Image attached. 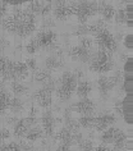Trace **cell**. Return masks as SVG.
I'll use <instances>...</instances> for the list:
<instances>
[{
	"instance_id": "obj_1",
	"label": "cell",
	"mask_w": 133,
	"mask_h": 151,
	"mask_svg": "<svg viewBox=\"0 0 133 151\" xmlns=\"http://www.w3.org/2000/svg\"><path fill=\"white\" fill-rule=\"evenodd\" d=\"M1 24L6 31L16 33L19 37H26L35 31L36 19L35 16L26 9L19 10V12H14L13 16L3 19Z\"/></svg>"
},
{
	"instance_id": "obj_2",
	"label": "cell",
	"mask_w": 133,
	"mask_h": 151,
	"mask_svg": "<svg viewBox=\"0 0 133 151\" xmlns=\"http://www.w3.org/2000/svg\"><path fill=\"white\" fill-rule=\"evenodd\" d=\"M69 6H70L72 12L77 14L78 21L81 24H86L87 19L97 13V3L96 1L70 3Z\"/></svg>"
},
{
	"instance_id": "obj_3",
	"label": "cell",
	"mask_w": 133,
	"mask_h": 151,
	"mask_svg": "<svg viewBox=\"0 0 133 151\" xmlns=\"http://www.w3.org/2000/svg\"><path fill=\"white\" fill-rule=\"evenodd\" d=\"M75 88H77V77H75V74L70 73V72H65L60 78L58 97L62 101H68Z\"/></svg>"
},
{
	"instance_id": "obj_4",
	"label": "cell",
	"mask_w": 133,
	"mask_h": 151,
	"mask_svg": "<svg viewBox=\"0 0 133 151\" xmlns=\"http://www.w3.org/2000/svg\"><path fill=\"white\" fill-rule=\"evenodd\" d=\"M113 65H114V62L111 59V55L108 54V52L101 51V50L95 52L90 59L91 70L97 72V73H105V72L111 69Z\"/></svg>"
},
{
	"instance_id": "obj_5",
	"label": "cell",
	"mask_w": 133,
	"mask_h": 151,
	"mask_svg": "<svg viewBox=\"0 0 133 151\" xmlns=\"http://www.w3.org/2000/svg\"><path fill=\"white\" fill-rule=\"evenodd\" d=\"M96 42L101 51L108 52L110 55H111V52H114L118 49V44L115 39H114V36L106 28L96 33Z\"/></svg>"
},
{
	"instance_id": "obj_6",
	"label": "cell",
	"mask_w": 133,
	"mask_h": 151,
	"mask_svg": "<svg viewBox=\"0 0 133 151\" xmlns=\"http://www.w3.org/2000/svg\"><path fill=\"white\" fill-rule=\"evenodd\" d=\"M36 41L39 42L40 47L51 50V49L56 47V33L52 32L51 29H44L36 36Z\"/></svg>"
},
{
	"instance_id": "obj_7",
	"label": "cell",
	"mask_w": 133,
	"mask_h": 151,
	"mask_svg": "<svg viewBox=\"0 0 133 151\" xmlns=\"http://www.w3.org/2000/svg\"><path fill=\"white\" fill-rule=\"evenodd\" d=\"M114 123H115V116L113 114H102L93 119V128H96L97 131H105Z\"/></svg>"
},
{
	"instance_id": "obj_8",
	"label": "cell",
	"mask_w": 133,
	"mask_h": 151,
	"mask_svg": "<svg viewBox=\"0 0 133 151\" xmlns=\"http://www.w3.org/2000/svg\"><path fill=\"white\" fill-rule=\"evenodd\" d=\"M35 99L41 108H50L51 105V91L47 88H40L35 92Z\"/></svg>"
},
{
	"instance_id": "obj_9",
	"label": "cell",
	"mask_w": 133,
	"mask_h": 151,
	"mask_svg": "<svg viewBox=\"0 0 133 151\" xmlns=\"http://www.w3.org/2000/svg\"><path fill=\"white\" fill-rule=\"evenodd\" d=\"M73 14L70 6L68 5L65 1H56L55 3V9H54V16L58 18L59 21H65L68 17Z\"/></svg>"
},
{
	"instance_id": "obj_10",
	"label": "cell",
	"mask_w": 133,
	"mask_h": 151,
	"mask_svg": "<svg viewBox=\"0 0 133 151\" xmlns=\"http://www.w3.org/2000/svg\"><path fill=\"white\" fill-rule=\"evenodd\" d=\"M70 56L74 58V60H79L82 63H90V59L92 56V54H91V51L88 49H85L77 45V46H74L70 50Z\"/></svg>"
},
{
	"instance_id": "obj_11",
	"label": "cell",
	"mask_w": 133,
	"mask_h": 151,
	"mask_svg": "<svg viewBox=\"0 0 133 151\" xmlns=\"http://www.w3.org/2000/svg\"><path fill=\"white\" fill-rule=\"evenodd\" d=\"M74 109L82 115H92V113L95 111V104L88 99H82L77 104H74Z\"/></svg>"
},
{
	"instance_id": "obj_12",
	"label": "cell",
	"mask_w": 133,
	"mask_h": 151,
	"mask_svg": "<svg viewBox=\"0 0 133 151\" xmlns=\"http://www.w3.org/2000/svg\"><path fill=\"white\" fill-rule=\"evenodd\" d=\"M28 68L26 65V63L21 62H14L13 64V81H22L24 78H27L28 76Z\"/></svg>"
},
{
	"instance_id": "obj_13",
	"label": "cell",
	"mask_w": 133,
	"mask_h": 151,
	"mask_svg": "<svg viewBox=\"0 0 133 151\" xmlns=\"http://www.w3.org/2000/svg\"><path fill=\"white\" fill-rule=\"evenodd\" d=\"M41 123H42V131H45V133L47 136H51L54 132V126H55V120L52 116V113L50 110H46L44 113L42 118H41Z\"/></svg>"
},
{
	"instance_id": "obj_14",
	"label": "cell",
	"mask_w": 133,
	"mask_h": 151,
	"mask_svg": "<svg viewBox=\"0 0 133 151\" xmlns=\"http://www.w3.org/2000/svg\"><path fill=\"white\" fill-rule=\"evenodd\" d=\"M35 80H36V82L42 85L44 88H47V90H50V91H52V90L55 88L54 80H52L51 76L47 74L46 72H39V73H36Z\"/></svg>"
},
{
	"instance_id": "obj_15",
	"label": "cell",
	"mask_w": 133,
	"mask_h": 151,
	"mask_svg": "<svg viewBox=\"0 0 133 151\" xmlns=\"http://www.w3.org/2000/svg\"><path fill=\"white\" fill-rule=\"evenodd\" d=\"M97 13H100L104 19L110 21L115 16V9L110 4H106V3H97Z\"/></svg>"
},
{
	"instance_id": "obj_16",
	"label": "cell",
	"mask_w": 133,
	"mask_h": 151,
	"mask_svg": "<svg viewBox=\"0 0 133 151\" xmlns=\"http://www.w3.org/2000/svg\"><path fill=\"white\" fill-rule=\"evenodd\" d=\"M113 143H114V149L123 150L125 145H127V136H125L124 132H121L120 129L115 128V134H114Z\"/></svg>"
},
{
	"instance_id": "obj_17",
	"label": "cell",
	"mask_w": 133,
	"mask_h": 151,
	"mask_svg": "<svg viewBox=\"0 0 133 151\" xmlns=\"http://www.w3.org/2000/svg\"><path fill=\"white\" fill-rule=\"evenodd\" d=\"M45 65H46L47 69H58L63 65V60H62V54L60 52H56L54 55H50L45 62Z\"/></svg>"
},
{
	"instance_id": "obj_18",
	"label": "cell",
	"mask_w": 133,
	"mask_h": 151,
	"mask_svg": "<svg viewBox=\"0 0 133 151\" xmlns=\"http://www.w3.org/2000/svg\"><path fill=\"white\" fill-rule=\"evenodd\" d=\"M91 90H92V86H91L90 82L82 81V82H79V85L77 86L75 91H77V95H78L79 99H87V96L90 95Z\"/></svg>"
},
{
	"instance_id": "obj_19",
	"label": "cell",
	"mask_w": 133,
	"mask_h": 151,
	"mask_svg": "<svg viewBox=\"0 0 133 151\" xmlns=\"http://www.w3.org/2000/svg\"><path fill=\"white\" fill-rule=\"evenodd\" d=\"M111 85L109 82V78L102 76V77L98 78V91H100V95L102 97H108L110 90H111Z\"/></svg>"
},
{
	"instance_id": "obj_20",
	"label": "cell",
	"mask_w": 133,
	"mask_h": 151,
	"mask_svg": "<svg viewBox=\"0 0 133 151\" xmlns=\"http://www.w3.org/2000/svg\"><path fill=\"white\" fill-rule=\"evenodd\" d=\"M27 132H28V127H27V124L24 123L23 119L18 120V122L14 124V136H16L17 138L24 137Z\"/></svg>"
},
{
	"instance_id": "obj_21",
	"label": "cell",
	"mask_w": 133,
	"mask_h": 151,
	"mask_svg": "<svg viewBox=\"0 0 133 151\" xmlns=\"http://www.w3.org/2000/svg\"><path fill=\"white\" fill-rule=\"evenodd\" d=\"M70 137H72V133L67 128H62L58 132V134H56V139L60 143H63V145H70Z\"/></svg>"
},
{
	"instance_id": "obj_22",
	"label": "cell",
	"mask_w": 133,
	"mask_h": 151,
	"mask_svg": "<svg viewBox=\"0 0 133 151\" xmlns=\"http://www.w3.org/2000/svg\"><path fill=\"white\" fill-rule=\"evenodd\" d=\"M41 136H42V129L40 127H33L31 128V131H28L26 133V138H27L28 142H33L36 139L41 138Z\"/></svg>"
},
{
	"instance_id": "obj_23",
	"label": "cell",
	"mask_w": 133,
	"mask_h": 151,
	"mask_svg": "<svg viewBox=\"0 0 133 151\" xmlns=\"http://www.w3.org/2000/svg\"><path fill=\"white\" fill-rule=\"evenodd\" d=\"M10 88H12V91H13L14 95H17V96L24 95V93L27 92V87H26L23 83L18 82V81H13L12 85H10Z\"/></svg>"
},
{
	"instance_id": "obj_24",
	"label": "cell",
	"mask_w": 133,
	"mask_h": 151,
	"mask_svg": "<svg viewBox=\"0 0 133 151\" xmlns=\"http://www.w3.org/2000/svg\"><path fill=\"white\" fill-rule=\"evenodd\" d=\"M65 128L72 134H74V133H79V128H81V126H79V123L77 120H74L72 118H65Z\"/></svg>"
},
{
	"instance_id": "obj_25",
	"label": "cell",
	"mask_w": 133,
	"mask_h": 151,
	"mask_svg": "<svg viewBox=\"0 0 133 151\" xmlns=\"http://www.w3.org/2000/svg\"><path fill=\"white\" fill-rule=\"evenodd\" d=\"M9 108L10 110L13 113H21L23 111V103H22V100H19L18 97H13V99H10V103H9Z\"/></svg>"
},
{
	"instance_id": "obj_26",
	"label": "cell",
	"mask_w": 133,
	"mask_h": 151,
	"mask_svg": "<svg viewBox=\"0 0 133 151\" xmlns=\"http://www.w3.org/2000/svg\"><path fill=\"white\" fill-rule=\"evenodd\" d=\"M9 103H10V96L4 90H0V113L4 111L6 108H9Z\"/></svg>"
},
{
	"instance_id": "obj_27",
	"label": "cell",
	"mask_w": 133,
	"mask_h": 151,
	"mask_svg": "<svg viewBox=\"0 0 133 151\" xmlns=\"http://www.w3.org/2000/svg\"><path fill=\"white\" fill-rule=\"evenodd\" d=\"M114 134H115V128H108L102 132L101 134V141L104 143H113Z\"/></svg>"
},
{
	"instance_id": "obj_28",
	"label": "cell",
	"mask_w": 133,
	"mask_h": 151,
	"mask_svg": "<svg viewBox=\"0 0 133 151\" xmlns=\"http://www.w3.org/2000/svg\"><path fill=\"white\" fill-rule=\"evenodd\" d=\"M93 116L92 115H82L81 118L78 119L79 126L83 128H92L93 127Z\"/></svg>"
},
{
	"instance_id": "obj_29",
	"label": "cell",
	"mask_w": 133,
	"mask_h": 151,
	"mask_svg": "<svg viewBox=\"0 0 133 151\" xmlns=\"http://www.w3.org/2000/svg\"><path fill=\"white\" fill-rule=\"evenodd\" d=\"M42 4H44V3H40V1H32V3H29V4H28L27 10L31 14H33V16L40 14L41 9H42Z\"/></svg>"
},
{
	"instance_id": "obj_30",
	"label": "cell",
	"mask_w": 133,
	"mask_h": 151,
	"mask_svg": "<svg viewBox=\"0 0 133 151\" xmlns=\"http://www.w3.org/2000/svg\"><path fill=\"white\" fill-rule=\"evenodd\" d=\"M109 78V82L110 85H111V87H114V86H116L118 83H120L121 80H123V76H121V72L120 70H116L115 73H114L111 77H108Z\"/></svg>"
},
{
	"instance_id": "obj_31",
	"label": "cell",
	"mask_w": 133,
	"mask_h": 151,
	"mask_svg": "<svg viewBox=\"0 0 133 151\" xmlns=\"http://www.w3.org/2000/svg\"><path fill=\"white\" fill-rule=\"evenodd\" d=\"M39 49H40V46H39V42L36 41V39L31 40L27 44V46H26V50H27L28 54H35V52L39 50Z\"/></svg>"
},
{
	"instance_id": "obj_32",
	"label": "cell",
	"mask_w": 133,
	"mask_h": 151,
	"mask_svg": "<svg viewBox=\"0 0 133 151\" xmlns=\"http://www.w3.org/2000/svg\"><path fill=\"white\" fill-rule=\"evenodd\" d=\"M9 63H10V60L8 58H5V56H0V76H1V77L5 74Z\"/></svg>"
},
{
	"instance_id": "obj_33",
	"label": "cell",
	"mask_w": 133,
	"mask_h": 151,
	"mask_svg": "<svg viewBox=\"0 0 133 151\" xmlns=\"http://www.w3.org/2000/svg\"><path fill=\"white\" fill-rule=\"evenodd\" d=\"M88 33H90V26H87V24H79L77 29H75V35H78L81 37H85Z\"/></svg>"
},
{
	"instance_id": "obj_34",
	"label": "cell",
	"mask_w": 133,
	"mask_h": 151,
	"mask_svg": "<svg viewBox=\"0 0 133 151\" xmlns=\"http://www.w3.org/2000/svg\"><path fill=\"white\" fill-rule=\"evenodd\" d=\"M79 149L81 151H92L93 150V143L90 139H86V141H82L79 143Z\"/></svg>"
},
{
	"instance_id": "obj_35",
	"label": "cell",
	"mask_w": 133,
	"mask_h": 151,
	"mask_svg": "<svg viewBox=\"0 0 133 151\" xmlns=\"http://www.w3.org/2000/svg\"><path fill=\"white\" fill-rule=\"evenodd\" d=\"M115 21L116 23H124L125 22V12L123 9H119L118 12H115Z\"/></svg>"
},
{
	"instance_id": "obj_36",
	"label": "cell",
	"mask_w": 133,
	"mask_h": 151,
	"mask_svg": "<svg viewBox=\"0 0 133 151\" xmlns=\"http://www.w3.org/2000/svg\"><path fill=\"white\" fill-rule=\"evenodd\" d=\"M9 137H10L9 129H6V128H3V129L0 131V145H3V143H4Z\"/></svg>"
},
{
	"instance_id": "obj_37",
	"label": "cell",
	"mask_w": 133,
	"mask_h": 151,
	"mask_svg": "<svg viewBox=\"0 0 133 151\" xmlns=\"http://www.w3.org/2000/svg\"><path fill=\"white\" fill-rule=\"evenodd\" d=\"M79 46L90 50L91 46H92V41H91V39H87V37H81V40H79Z\"/></svg>"
},
{
	"instance_id": "obj_38",
	"label": "cell",
	"mask_w": 133,
	"mask_h": 151,
	"mask_svg": "<svg viewBox=\"0 0 133 151\" xmlns=\"http://www.w3.org/2000/svg\"><path fill=\"white\" fill-rule=\"evenodd\" d=\"M51 3H44V4H42V9H41V16H42V17H46L47 16V14L49 13H50L51 12Z\"/></svg>"
},
{
	"instance_id": "obj_39",
	"label": "cell",
	"mask_w": 133,
	"mask_h": 151,
	"mask_svg": "<svg viewBox=\"0 0 133 151\" xmlns=\"http://www.w3.org/2000/svg\"><path fill=\"white\" fill-rule=\"evenodd\" d=\"M82 141H83V139H82V134L81 133L72 134V137H70V145H79Z\"/></svg>"
},
{
	"instance_id": "obj_40",
	"label": "cell",
	"mask_w": 133,
	"mask_h": 151,
	"mask_svg": "<svg viewBox=\"0 0 133 151\" xmlns=\"http://www.w3.org/2000/svg\"><path fill=\"white\" fill-rule=\"evenodd\" d=\"M8 3H4V1H0V19L5 17L6 14V10H8Z\"/></svg>"
},
{
	"instance_id": "obj_41",
	"label": "cell",
	"mask_w": 133,
	"mask_h": 151,
	"mask_svg": "<svg viewBox=\"0 0 133 151\" xmlns=\"http://www.w3.org/2000/svg\"><path fill=\"white\" fill-rule=\"evenodd\" d=\"M26 65H27L28 69H31V70H36V60L35 59H32V58H29L26 60Z\"/></svg>"
},
{
	"instance_id": "obj_42",
	"label": "cell",
	"mask_w": 133,
	"mask_h": 151,
	"mask_svg": "<svg viewBox=\"0 0 133 151\" xmlns=\"http://www.w3.org/2000/svg\"><path fill=\"white\" fill-rule=\"evenodd\" d=\"M6 151H22L18 143L16 142H10L9 145H6Z\"/></svg>"
},
{
	"instance_id": "obj_43",
	"label": "cell",
	"mask_w": 133,
	"mask_h": 151,
	"mask_svg": "<svg viewBox=\"0 0 133 151\" xmlns=\"http://www.w3.org/2000/svg\"><path fill=\"white\" fill-rule=\"evenodd\" d=\"M42 27L44 28H51V27H54V22H52L50 18H44Z\"/></svg>"
},
{
	"instance_id": "obj_44",
	"label": "cell",
	"mask_w": 133,
	"mask_h": 151,
	"mask_svg": "<svg viewBox=\"0 0 133 151\" xmlns=\"http://www.w3.org/2000/svg\"><path fill=\"white\" fill-rule=\"evenodd\" d=\"M58 151H70V145H63V143H60L58 147Z\"/></svg>"
},
{
	"instance_id": "obj_45",
	"label": "cell",
	"mask_w": 133,
	"mask_h": 151,
	"mask_svg": "<svg viewBox=\"0 0 133 151\" xmlns=\"http://www.w3.org/2000/svg\"><path fill=\"white\" fill-rule=\"evenodd\" d=\"M92 151H110V149H109L108 146H105V145H100V146L95 147Z\"/></svg>"
},
{
	"instance_id": "obj_46",
	"label": "cell",
	"mask_w": 133,
	"mask_h": 151,
	"mask_svg": "<svg viewBox=\"0 0 133 151\" xmlns=\"http://www.w3.org/2000/svg\"><path fill=\"white\" fill-rule=\"evenodd\" d=\"M6 45H8V41L5 40V37L0 36V49H1V50H3V49H4V47L6 46Z\"/></svg>"
},
{
	"instance_id": "obj_47",
	"label": "cell",
	"mask_w": 133,
	"mask_h": 151,
	"mask_svg": "<svg viewBox=\"0 0 133 151\" xmlns=\"http://www.w3.org/2000/svg\"><path fill=\"white\" fill-rule=\"evenodd\" d=\"M18 122V119L16 116H8V119H6V123L8 124H16Z\"/></svg>"
},
{
	"instance_id": "obj_48",
	"label": "cell",
	"mask_w": 133,
	"mask_h": 151,
	"mask_svg": "<svg viewBox=\"0 0 133 151\" xmlns=\"http://www.w3.org/2000/svg\"><path fill=\"white\" fill-rule=\"evenodd\" d=\"M0 151H6V145H0Z\"/></svg>"
}]
</instances>
